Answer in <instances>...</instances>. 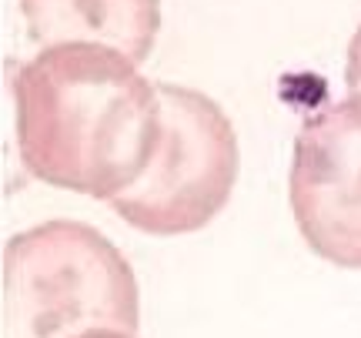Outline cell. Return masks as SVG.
<instances>
[{
    "mask_svg": "<svg viewBox=\"0 0 361 338\" xmlns=\"http://www.w3.org/2000/svg\"><path fill=\"white\" fill-rule=\"evenodd\" d=\"M84 338H130V335H121V332H90Z\"/></svg>",
    "mask_w": 361,
    "mask_h": 338,
    "instance_id": "7",
    "label": "cell"
},
{
    "mask_svg": "<svg viewBox=\"0 0 361 338\" xmlns=\"http://www.w3.org/2000/svg\"><path fill=\"white\" fill-rule=\"evenodd\" d=\"M141 291L128 258L84 222H44L4 248V338H137Z\"/></svg>",
    "mask_w": 361,
    "mask_h": 338,
    "instance_id": "2",
    "label": "cell"
},
{
    "mask_svg": "<svg viewBox=\"0 0 361 338\" xmlns=\"http://www.w3.org/2000/svg\"><path fill=\"white\" fill-rule=\"evenodd\" d=\"M27 174L111 201L141 178L157 141V91L134 61L97 44L47 47L13 71Z\"/></svg>",
    "mask_w": 361,
    "mask_h": 338,
    "instance_id": "1",
    "label": "cell"
},
{
    "mask_svg": "<svg viewBox=\"0 0 361 338\" xmlns=\"http://www.w3.org/2000/svg\"><path fill=\"white\" fill-rule=\"evenodd\" d=\"M30 37L44 47L97 44L141 64L161 30V0H20Z\"/></svg>",
    "mask_w": 361,
    "mask_h": 338,
    "instance_id": "5",
    "label": "cell"
},
{
    "mask_svg": "<svg viewBox=\"0 0 361 338\" xmlns=\"http://www.w3.org/2000/svg\"><path fill=\"white\" fill-rule=\"evenodd\" d=\"M345 84L351 94H361V24L348 44V67H345Z\"/></svg>",
    "mask_w": 361,
    "mask_h": 338,
    "instance_id": "6",
    "label": "cell"
},
{
    "mask_svg": "<svg viewBox=\"0 0 361 338\" xmlns=\"http://www.w3.org/2000/svg\"><path fill=\"white\" fill-rule=\"evenodd\" d=\"M288 198L311 251L361 272V94L301 124Z\"/></svg>",
    "mask_w": 361,
    "mask_h": 338,
    "instance_id": "4",
    "label": "cell"
},
{
    "mask_svg": "<svg viewBox=\"0 0 361 338\" xmlns=\"http://www.w3.org/2000/svg\"><path fill=\"white\" fill-rule=\"evenodd\" d=\"M157 141L141 178L107 205L144 234L204 228L238 181V138L207 94L157 80Z\"/></svg>",
    "mask_w": 361,
    "mask_h": 338,
    "instance_id": "3",
    "label": "cell"
}]
</instances>
